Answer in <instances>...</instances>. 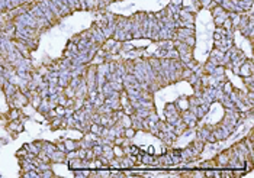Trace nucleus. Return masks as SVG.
Listing matches in <instances>:
<instances>
[{
  "instance_id": "nucleus-2",
  "label": "nucleus",
  "mask_w": 254,
  "mask_h": 178,
  "mask_svg": "<svg viewBox=\"0 0 254 178\" xmlns=\"http://www.w3.org/2000/svg\"><path fill=\"white\" fill-rule=\"evenodd\" d=\"M167 3H169V0H125V1L111 4L109 10L121 13V15H131L137 10H153V12H156V10L163 9Z\"/></svg>"
},
{
  "instance_id": "nucleus-3",
  "label": "nucleus",
  "mask_w": 254,
  "mask_h": 178,
  "mask_svg": "<svg viewBox=\"0 0 254 178\" xmlns=\"http://www.w3.org/2000/svg\"><path fill=\"white\" fill-rule=\"evenodd\" d=\"M183 93H188V94H192V93H193L192 87H190L188 83L183 86V89H179L177 91H175V94H173V93H170V89H169V87H167V89H164L163 91L157 93L156 101H157V106H158V110H161V107H164V104H166L167 101L175 100L177 96H180V94H183Z\"/></svg>"
},
{
  "instance_id": "nucleus-1",
  "label": "nucleus",
  "mask_w": 254,
  "mask_h": 178,
  "mask_svg": "<svg viewBox=\"0 0 254 178\" xmlns=\"http://www.w3.org/2000/svg\"><path fill=\"white\" fill-rule=\"evenodd\" d=\"M214 20L208 10H202L196 20V49L195 58L203 62L212 49Z\"/></svg>"
}]
</instances>
